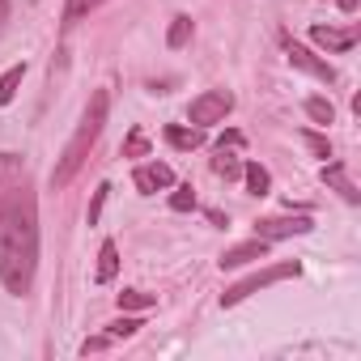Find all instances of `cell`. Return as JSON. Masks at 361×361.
<instances>
[{"mask_svg": "<svg viewBox=\"0 0 361 361\" xmlns=\"http://www.w3.org/2000/svg\"><path fill=\"white\" fill-rule=\"evenodd\" d=\"M39 272V200L26 166L5 157L0 166V281L13 298L35 289Z\"/></svg>", "mask_w": 361, "mask_h": 361, "instance_id": "1", "label": "cell"}, {"mask_svg": "<svg viewBox=\"0 0 361 361\" xmlns=\"http://www.w3.org/2000/svg\"><path fill=\"white\" fill-rule=\"evenodd\" d=\"M106 106H111V94H106V90H98V94L90 98V106H85V119H81L77 136L68 140V149L60 153V161H56V170H51V188H68V183H73V174L85 166L90 149H94V145H98V136H102Z\"/></svg>", "mask_w": 361, "mask_h": 361, "instance_id": "2", "label": "cell"}, {"mask_svg": "<svg viewBox=\"0 0 361 361\" xmlns=\"http://www.w3.org/2000/svg\"><path fill=\"white\" fill-rule=\"evenodd\" d=\"M298 272H302V264H298V259H285V264L259 268V272L243 276L238 285H230V289L221 293V306H238L243 298H251V293H259V289H268V285H276V281H289V276H298Z\"/></svg>", "mask_w": 361, "mask_h": 361, "instance_id": "3", "label": "cell"}, {"mask_svg": "<svg viewBox=\"0 0 361 361\" xmlns=\"http://www.w3.org/2000/svg\"><path fill=\"white\" fill-rule=\"evenodd\" d=\"M230 111H234V94H230V90H204L200 98H192L188 119H192L196 128H213V123H221Z\"/></svg>", "mask_w": 361, "mask_h": 361, "instance_id": "4", "label": "cell"}, {"mask_svg": "<svg viewBox=\"0 0 361 361\" xmlns=\"http://www.w3.org/2000/svg\"><path fill=\"white\" fill-rule=\"evenodd\" d=\"M281 43H285V56H289V64L293 68H302V73H310L314 81H323V85H331L336 81V68L327 64V60H319L310 47H302L298 39H289V35H281Z\"/></svg>", "mask_w": 361, "mask_h": 361, "instance_id": "5", "label": "cell"}, {"mask_svg": "<svg viewBox=\"0 0 361 361\" xmlns=\"http://www.w3.org/2000/svg\"><path fill=\"white\" fill-rule=\"evenodd\" d=\"M132 183H136V192H140V196H153V192L174 188V170H170L166 161H145V166H136Z\"/></svg>", "mask_w": 361, "mask_h": 361, "instance_id": "6", "label": "cell"}, {"mask_svg": "<svg viewBox=\"0 0 361 361\" xmlns=\"http://www.w3.org/2000/svg\"><path fill=\"white\" fill-rule=\"evenodd\" d=\"M310 217H268V221H255V238L264 243H276V238H293V234H310Z\"/></svg>", "mask_w": 361, "mask_h": 361, "instance_id": "7", "label": "cell"}, {"mask_svg": "<svg viewBox=\"0 0 361 361\" xmlns=\"http://www.w3.org/2000/svg\"><path fill=\"white\" fill-rule=\"evenodd\" d=\"M323 183L327 188H336L348 204H361V192H357V183L348 178V166L344 161H331V166H323Z\"/></svg>", "mask_w": 361, "mask_h": 361, "instance_id": "8", "label": "cell"}, {"mask_svg": "<svg viewBox=\"0 0 361 361\" xmlns=\"http://www.w3.org/2000/svg\"><path fill=\"white\" fill-rule=\"evenodd\" d=\"M268 247H272V243H264V238H251V243H243V247H230V251L221 255V268H243V264L268 259Z\"/></svg>", "mask_w": 361, "mask_h": 361, "instance_id": "9", "label": "cell"}, {"mask_svg": "<svg viewBox=\"0 0 361 361\" xmlns=\"http://www.w3.org/2000/svg\"><path fill=\"white\" fill-rule=\"evenodd\" d=\"M310 39L319 43V47H327V51H348L353 43H357V30L348 26V30H336V26H314L310 30Z\"/></svg>", "mask_w": 361, "mask_h": 361, "instance_id": "10", "label": "cell"}, {"mask_svg": "<svg viewBox=\"0 0 361 361\" xmlns=\"http://www.w3.org/2000/svg\"><path fill=\"white\" fill-rule=\"evenodd\" d=\"M115 272H119V247H115V243H102V251H98V268H94V281H98V285H111Z\"/></svg>", "mask_w": 361, "mask_h": 361, "instance_id": "11", "label": "cell"}, {"mask_svg": "<svg viewBox=\"0 0 361 361\" xmlns=\"http://www.w3.org/2000/svg\"><path fill=\"white\" fill-rule=\"evenodd\" d=\"M243 178H247V192L251 196H268L272 192V174L259 161H243Z\"/></svg>", "mask_w": 361, "mask_h": 361, "instance_id": "12", "label": "cell"}, {"mask_svg": "<svg viewBox=\"0 0 361 361\" xmlns=\"http://www.w3.org/2000/svg\"><path fill=\"white\" fill-rule=\"evenodd\" d=\"M166 140H170L174 149H200V145H204V132H200V128H178V123H170V128H166Z\"/></svg>", "mask_w": 361, "mask_h": 361, "instance_id": "13", "label": "cell"}, {"mask_svg": "<svg viewBox=\"0 0 361 361\" xmlns=\"http://www.w3.org/2000/svg\"><path fill=\"white\" fill-rule=\"evenodd\" d=\"M213 170H217L221 178H243V161H238V153H230L226 145H217V157H213Z\"/></svg>", "mask_w": 361, "mask_h": 361, "instance_id": "14", "label": "cell"}, {"mask_svg": "<svg viewBox=\"0 0 361 361\" xmlns=\"http://www.w3.org/2000/svg\"><path fill=\"white\" fill-rule=\"evenodd\" d=\"M22 77H26V64H13L5 77H0V106H9V102H13V94H18V85H22Z\"/></svg>", "mask_w": 361, "mask_h": 361, "instance_id": "15", "label": "cell"}, {"mask_svg": "<svg viewBox=\"0 0 361 361\" xmlns=\"http://www.w3.org/2000/svg\"><path fill=\"white\" fill-rule=\"evenodd\" d=\"M188 39H192V18H183V13H178L174 22H170V35H166V47H188Z\"/></svg>", "mask_w": 361, "mask_h": 361, "instance_id": "16", "label": "cell"}, {"mask_svg": "<svg viewBox=\"0 0 361 361\" xmlns=\"http://www.w3.org/2000/svg\"><path fill=\"white\" fill-rule=\"evenodd\" d=\"M149 306H157V298L145 293V289H123L119 293V310H149Z\"/></svg>", "mask_w": 361, "mask_h": 361, "instance_id": "17", "label": "cell"}, {"mask_svg": "<svg viewBox=\"0 0 361 361\" xmlns=\"http://www.w3.org/2000/svg\"><path fill=\"white\" fill-rule=\"evenodd\" d=\"M98 5H102V0H68V5H64V26H77V22L90 18Z\"/></svg>", "mask_w": 361, "mask_h": 361, "instance_id": "18", "label": "cell"}, {"mask_svg": "<svg viewBox=\"0 0 361 361\" xmlns=\"http://www.w3.org/2000/svg\"><path fill=\"white\" fill-rule=\"evenodd\" d=\"M306 115H310L314 123H331V119H336V106H331L327 98H306Z\"/></svg>", "mask_w": 361, "mask_h": 361, "instance_id": "19", "label": "cell"}, {"mask_svg": "<svg viewBox=\"0 0 361 361\" xmlns=\"http://www.w3.org/2000/svg\"><path fill=\"white\" fill-rule=\"evenodd\" d=\"M170 209H174V213H192V209H196V192H192V188H174Z\"/></svg>", "mask_w": 361, "mask_h": 361, "instance_id": "20", "label": "cell"}, {"mask_svg": "<svg viewBox=\"0 0 361 361\" xmlns=\"http://www.w3.org/2000/svg\"><path fill=\"white\" fill-rule=\"evenodd\" d=\"M302 140H306V149H310L314 157H331V140H327V136H319V132H310V128H306V132H302Z\"/></svg>", "mask_w": 361, "mask_h": 361, "instance_id": "21", "label": "cell"}, {"mask_svg": "<svg viewBox=\"0 0 361 361\" xmlns=\"http://www.w3.org/2000/svg\"><path fill=\"white\" fill-rule=\"evenodd\" d=\"M136 327H140V319H115V323L106 327V336H111V340H128V336H136Z\"/></svg>", "mask_w": 361, "mask_h": 361, "instance_id": "22", "label": "cell"}, {"mask_svg": "<svg viewBox=\"0 0 361 361\" xmlns=\"http://www.w3.org/2000/svg\"><path fill=\"white\" fill-rule=\"evenodd\" d=\"M106 196H111V183H98V192H94V200H90V226H98V217H102V204H106Z\"/></svg>", "mask_w": 361, "mask_h": 361, "instance_id": "23", "label": "cell"}, {"mask_svg": "<svg viewBox=\"0 0 361 361\" xmlns=\"http://www.w3.org/2000/svg\"><path fill=\"white\" fill-rule=\"evenodd\" d=\"M145 153H149L145 132H132V136H128V145H123V157H145Z\"/></svg>", "mask_w": 361, "mask_h": 361, "instance_id": "24", "label": "cell"}, {"mask_svg": "<svg viewBox=\"0 0 361 361\" xmlns=\"http://www.w3.org/2000/svg\"><path fill=\"white\" fill-rule=\"evenodd\" d=\"M221 145H230V149H234V145H243V132H226V136H221Z\"/></svg>", "mask_w": 361, "mask_h": 361, "instance_id": "25", "label": "cell"}, {"mask_svg": "<svg viewBox=\"0 0 361 361\" xmlns=\"http://www.w3.org/2000/svg\"><path fill=\"white\" fill-rule=\"evenodd\" d=\"M336 5H340L344 13H353V9H357V0H336Z\"/></svg>", "mask_w": 361, "mask_h": 361, "instance_id": "26", "label": "cell"}, {"mask_svg": "<svg viewBox=\"0 0 361 361\" xmlns=\"http://www.w3.org/2000/svg\"><path fill=\"white\" fill-rule=\"evenodd\" d=\"M5 13H9V0H0V26H5Z\"/></svg>", "mask_w": 361, "mask_h": 361, "instance_id": "27", "label": "cell"}]
</instances>
